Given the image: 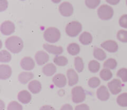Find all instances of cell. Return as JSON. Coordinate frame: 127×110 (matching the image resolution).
<instances>
[{
	"instance_id": "cell-1",
	"label": "cell",
	"mask_w": 127,
	"mask_h": 110,
	"mask_svg": "<svg viewBox=\"0 0 127 110\" xmlns=\"http://www.w3.org/2000/svg\"><path fill=\"white\" fill-rule=\"evenodd\" d=\"M5 44L6 48L13 54L19 53L24 47L23 41L17 36H11L7 38Z\"/></svg>"
},
{
	"instance_id": "cell-2",
	"label": "cell",
	"mask_w": 127,
	"mask_h": 110,
	"mask_svg": "<svg viewBox=\"0 0 127 110\" xmlns=\"http://www.w3.org/2000/svg\"><path fill=\"white\" fill-rule=\"evenodd\" d=\"M45 40L50 43L58 42L61 37V32L56 27H49L43 33Z\"/></svg>"
},
{
	"instance_id": "cell-3",
	"label": "cell",
	"mask_w": 127,
	"mask_h": 110,
	"mask_svg": "<svg viewBox=\"0 0 127 110\" xmlns=\"http://www.w3.org/2000/svg\"><path fill=\"white\" fill-rule=\"evenodd\" d=\"M65 31L66 33L69 37H76L81 32L82 25L78 21H72L66 25Z\"/></svg>"
},
{
	"instance_id": "cell-4",
	"label": "cell",
	"mask_w": 127,
	"mask_h": 110,
	"mask_svg": "<svg viewBox=\"0 0 127 110\" xmlns=\"http://www.w3.org/2000/svg\"><path fill=\"white\" fill-rule=\"evenodd\" d=\"M98 16L101 19L107 21L109 20L114 16V9L112 7L107 4H103L97 10Z\"/></svg>"
},
{
	"instance_id": "cell-5",
	"label": "cell",
	"mask_w": 127,
	"mask_h": 110,
	"mask_svg": "<svg viewBox=\"0 0 127 110\" xmlns=\"http://www.w3.org/2000/svg\"><path fill=\"white\" fill-rule=\"evenodd\" d=\"M72 100L75 103H80L84 102L86 99V93L84 89L81 87L77 86L71 90Z\"/></svg>"
},
{
	"instance_id": "cell-6",
	"label": "cell",
	"mask_w": 127,
	"mask_h": 110,
	"mask_svg": "<svg viewBox=\"0 0 127 110\" xmlns=\"http://www.w3.org/2000/svg\"><path fill=\"white\" fill-rule=\"evenodd\" d=\"M15 31V25L10 21H6L2 22L1 26V32L5 36H9Z\"/></svg>"
},
{
	"instance_id": "cell-7",
	"label": "cell",
	"mask_w": 127,
	"mask_h": 110,
	"mask_svg": "<svg viewBox=\"0 0 127 110\" xmlns=\"http://www.w3.org/2000/svg\"><path fill=\"white\" fill-rule=\"evenodd\" d=\"M60 12L64 17L71 16L73 13V7L69 2H63L59 6Z\"/></svg>"
},
{
	"instance_id": "cell-8",
	"label": "cell",
	"mask_w": 127,
	"mask_h": 110,
	"mask_svg": "<svg viewBox=\"0 0 127 110\" xmlns=\"http://www.w3.org/2000/svg\"><path fill=\"white\" fill-rule=\"evenodd\" d=\"M108 88L113 95H117L122 91L121 81L119 79H114L108 83Z\"/></svg>"
},
{
	"instance_id": "cell-9",
	"label": "cell",
	"mask_w": 127,
	"mask_h": 110,
	"mask_svg": "<svg viewBox=\"0 0 127 110\" xmlns=\"http://www.w3.org/2000/svg\"><path fill=\"white\" fill-rule=\"evenodd\" d=\"M101 47L105 51L110 52V53H114L116 52L119 49V46L118 44L115 41L109 40V41H106L102 43Z\"/></svg>"
},
{
	"instance_id": "cell-10",
	"label": "cell",
	"mask_w": 127,
	"mask_h": 110,
	"mask_svg": "<svg viewBox=\"0 0 127 110\" xmlns=\"http://www.w3.org/2000/svg\"><path fill=\"white\" fill-rule=\"evenodd\" d=\"M35 58L38 65H43L49 60V55L45 51H39L35 55Z\"/></svg>"
},
{
	"instance_id": "cell-11",
	"label": "cell",
	"mask_w": 127,
	"mask_h": 110,
	"mask_svg": "<svg viewBox=\"0 0 127 110\" xmlns=\"http://www.w3.org/2000/svg\"><path fill=\"white\" fill-rule=\"evenodd\" d=\"M21 65L25 70H32L34 68L35 64L34 60L31 57H25L21 60Z\"/></svg>"
},
{
	"instance_id": "cell-12",
	"label": "cell",
	"mask_w": 127,
	"mask_h": 110,
	"mask_svg": "<svg viewBox=\"0 0 127 110\" xmlns=\"http://www.w3.org/2000/svg\"><path fill=\"white\" fill-rule=\"evenodd\" d=\"M43 47L47 52L56 55L62 54L63 52V47L61 46H56L53 45H50L48 44H43Z\"/></svg>"
},
{
	"instance_id": "cell-13",
	"label": "cell",
	"mask_w": 127,
	"mask_h": 110,
	"mask_svg": "<svg viewBox=\"0 0 127 110\" xmlns=\"http://www.w3.org/2000/svg\"><path fill=\"white\" fill-rule=\"evenodd\" d=\"M67 77L68 79V85L70 87L74 86L78 83L79 77L76 72L73 68L68 69L67 71Z\"/></svg>"
},
{
	"instance_id": "cell-14",
	"label": "cell",
	"mask_w": 127,
	"mask_h": 110,
	"mask_svg": "<svg viewBox=\"0 0 127 110\" xmlns=\"http://www.w3.org/2000/svg\"><path fill=\"white\" fill-rule=\"evenodd\" d=\"M53 82L56 87L58 88H63L66 85V78L64 75L58 73L55 75L53 78Z\"/></svg>"
},
{
	"instance_id": "cell-15",
	"label": "cell",
	"mask_w": 127,
	"mask_h": 110,
	"mask_svg": "<svg viewBox=\"0 0 127 110\" xmlns=\"http://www.w3.org/2000/svg\"><path fill=\"white\" fill-rule=\"evenodd\" d=\"M97 96L99 100L105 102L108 100L110 97V94L108 91V89L105 86H101L97 90Z\"/></svg>"
},
{
	"instance_id": "cell-16",
	"label": "cell",
	"mask_w": 127,
	"mask_h": 110,
	"mask_svg": "<svg viewBox=\"0 0 127 110\" xmlns=\"http://www.w3.org/2000/svg\"><path fill=\"white\" fill-rule=\"evenodd\" d=\"M12 74V69L8 65H0V78L6 80L9 78Z\"/></svg>"
},
{
	"instance_id": "cell-17",
	"label": "cell",
	"mask_w": 127,
	"mask_h": 110,
	"mask_svg": "<svg viewBox=\"0 0 127 110\" xmlns=\"http://www.w3.org/2000/svg\"><path fill=\"white\" fill-rule=\"evenodd\" d=\"M28 88L33 94H37L40 93L42 90V84L37 80H32L29 84Z\"/></svg>"
},
{
	"instance_id": "cell-18",
	"label": "cell",
	"mask_w": 127,
	"mask_h": 110,
	"mask_svg": "<svg viewBox=\"0 0 127 110\" xmlns=\"http://www.w3.org/2000/svg\"><path fill=\"white\" fill-rule=\"evenodd\" d=\"M18 100L23 104H27L30 103L32 100L31 93L27 90H22L18 93Z\"/></svg>"
},
{
	"instance_id": "cell-19",
	"label": "cell",
	"mask_w": 127,
	"mask_h": 110,
	"mask_svg": "<svg viewBox=\"0 0 127 110\" xmlns=\"http://www.w3.org/2000/svg\"><path fill=\"white\" fill-rule=\"evenodd\" d=\"M33 78V74L31 72H21L18 76L19 82L22 84H26Z\"/></svg>"
},
{
	"instance_id": "cell-20",
	"label": "cell",
	"mask_w": 127,
	"mask_h": 110,
	"mask_svg": "<svg viewBox=\"0 0 127 110\" xmlns=\"http://www.w3.org/2000/svg\"><path fill=\"white\" fill-rule=\"evenodd\" d=\"M42 72L45 75L48 76V77L52 76L57 72V68H56L55 65L53 63H48L43 67Z\"/></svg>"
},
{
	"instance_id": "cell-21",
	"label": "cell",
	"mask_w": 127,
	"mask_h": 110,
	"mask_svg": "<svg viewBox=\"0 0 127 110\" xmlns=\"http://www.w3.org/2000/svg\"><path fill=\"white\" fill-rule=\"evenodd\" d=\"M79 39L81 43L84 46L90 44L93 42L92 35L88 32H84L83 33H82L79 37Z\"/></svg>"
},
{
	"instance_id": "cell-22",
	"label": "cell",
	"mask_w": 127,
	"mask_h": 110,
	"mask_svg": "<svg viewBox=\"0 0 127 110\" xmlns=\"http://www.w3.org/2000/svg\"><path fill=\"white\" fill-rule=\"evenodd\" d=\"M68 52L71 55H76L80 52V47L76 43H71L67 47Z\"/></svg>"
},
{
	"instance_id": "cell-23",
	"label": "cell",
	"mask_w": 127,
	"mask_h": 110,
	"mask_svg": "<svg viewBox=\"0 0 127 110\" xmlns=\"http://www.w3.org/2000/svg\"><path fill=\"white\" fill-rule=\"evenodd\" d=\"M53 62L55 64L60 67H64L66 66L68 63V60L67 58L64 56L57 55L53 58Z\"/></svg>"
},
{
	"instance_id": "cell-24",
	"label": "cell",
	"mask_w": 127,
	"mask_h": 110,
	"mask_svg": "<svg viewBox=\"0 0 127 110\" xmlns=\"http://www.w3.org/2000/svg\"><path fill=\"white\" fill-rule=\"evenodd\" d=\"M94 57L99 60H104L106 58L107 55L102 49L95 48L94 50Z\"/></svg>"
},
{
	"instance_id": "cell-25",
	"label": "cell",
	"mask_w": 127,
	"mask_h": 110,
	"mask_svg": "<svg viewBox=\"0 0 127 110\" xmlns=\"http://www.w3.org/2000/svg\"><path fill=\"white\" fill-rule=\"evenodd\" d=\"M100 68V63L97 60H91L89 62L88 68H89V71L92 73H97V72H98Z\"/></svg>"
},
{
	"instance_id": "cell-26",
	"label": "cell",
	"mask_w": 127,
	"mask_h": 110,
	"mask_svg": "<svg viewBox=\"0 0 127 110\" xmlns=\"http://www.w3.org/2000/svg\"><path fill=\"white\" fill-rule=\"evenodd\" d=\"M74 67H75L76 70L78 73H81L84 70V62L83 59L79 57H76L74 59Z\"/></svg>"
},
{
	"instance_id": "cell-27",
	"label": "cell",
	"mask_w": 127,
	"mask_h": 110,
	"mask_svg": "<svg viewBox=\"0 0 127 110\" xmlns=\"http://www.w3.org/2000/svg\"><path fill=\"white\" fill-rule=\"evenodd\" d=\"M100 77L103 80L108 81L110 80L112 77V73L110 69L108 68H104L100 72Z\"/></svg>"
},
{
	"instance_id": "cell-28",
	"label": "cell",
	"mask_w": 127,
	"mask_h": 110,
	"mask_svg": "<svg viewBox=\"0 0 127 110\" xmlns=\"http://www.w3.org/2000/svg\"><path fill=\"white\" fill-rule=\"evenodd\" d=\"M117 102L120 107H127V93H124L118 96Z\"/></svg>"
},
{
	"instance_id": "cell-29",
	"label": "cell",
	"mask_w": 127,
	"mask_h": 110,
	"mask_svg": "<svg viewBox=\"0 0 127 110\" xmlns=\"http://www.w3.org/2000/svg\"><path fill=\"white\" fill-rule=\"evenodd\" d=\"M11 60V55L9 52L5 50H2L0 52V62H9Z\"/></svg>"
},
{
	"instance_id": "cell-30",
	"label": "cell",
	"mask_w": 127,
	"mask_h": 110,
	"mask_svg": "<svg viewBox=\"0 0 127 110\" xmlns=\"http://www.w3.org/2000/svg\"><path fill=\"white\" fill-rule=\"evenodd\" d=\"M117 66V62L114 58H109L104 63V67L108 69H114Z\"/></svg>"
},
{
	"instance_id": "cell-31",
	"label": "cell",
	"mask_w": 127,
	"mask_h": 110,
	"mask_svg": "<svg viewBox=\"0 0 127 110\" xmlns=\"http://www.w3.org/2000/svg\"><path fill=\"white\" fill-rule=\"evenodd\" d=\"M117 39L120 42L127 43V31L125 30H120L117 34Z\"/></svg>"
},
{
	"instance_id": "cell-32",
	"label": "cell",
	"mask_w": 127,
	"mask_h": 110,
	"mask_svg": "<svg viewBox=\"0 0 127 110\" xmlns=\"http://www.w3.org/2000/svg\"><path fill=\"white\" fill-rule=\"evenodd\" d=\"M100 84V80L97 77H92L88 81V85L92 88H95L99 87Z\"/></svg>"
},
{
	"instance_id": "cell-33",
	"label": "cell",
	"mask_w": 127,
	"mask_h": 110,
	"mask_svg": "<svg viewBox=\"0 0 127 110\" xmlns=\"http://www.w3.org/2000/svg\"><path fill=\"white\" fill-rule=\"evenodd\" d=\"M117 76L121 78L124 82H127V68H120L117 73Z\"/></svg>"
},
{
	"instance_id": "cell-34",
	"label": "cell",
	"mask_w": 127,
	"mask_h": 110,
	"mask_svg": "<svg viewBox=\"0 0 127 110\" xmlns=\"http://www.w3.org/2000/svg\"><path fill=\"white\" fill-rule=\"evenodd\" d=\"M87 7L90 9H95L100 3V0H85Z\"/></svg>"
},
{
	"instance_id": "cell-35",
	"label": "cell",
	"mask_w": 127,
	"mask_h": 110,
	"mask_svg": "<svg viewBox=\"0 0 127 110\" xmlns=\"http://www.w3.org/2000/svg\"><path fill=\"white\" fill-rule=\"evenodd\" d=\"M7 110H22V107L18 102L13 101L9 103L7 107Z\"/></svg>"
},
{
	"instance_id": "cell-36",
	"label": "cell",
	"mask_w": 127,
	"mask_h": 110,
	"mask_svg": "<svg viewBox=\"0 0 127 110\" xmlns=\"http://www.w3.org/2000/svg\"><path fill=\"white\" fill-rule=\"evenodd\" d=\"M119 24L121 27L127 29V14H124L120 17Z\"/></svg>"
},
{
	"instance_id": "cell-37",
	"label": "cell",
	"mask_w": 127,
	"mask_h": 110,
	"mask_svg": "<svg viewBox=\"0 0 127 110\" xmlns=\"http://www.w3.org/2000/svg\"><path fill=\"white\" fill-rule=\"evenodd\" d=\"M8 5L7 0H0V11H3L6 9Z\"/></svg>"
},
{
	"instance_id": "cell-38",
	"label": "cell",
	"mask_w": 127,
	"mask_h": 110,
	"mask_svg": "<svg viewBox=\"0 0 127 110\" xmlns=\"http://www.w3.org/2000/svg\"><path fill=\"white\" fill-rule=\"evenodd\" d=\"M75 110H90V108L86 104H81L77 105L75 108Z\"/></svg>"
},
{
	"instance_id": "cell-39",
	"label": "cell",
	"mask_w": 127,
	"mask_h": 110,
	"mask_svg": "<svg viewBox=\"0 0 127 110\" xmlns=\"http://www.w3.org/2000/svg\"><path fill=\"white\" fill-rule=\"evenodd\" d=\"M60 110H73V108L69 104H65L62 106Z\"/></svg>"
},
{
	"instance_id": "cell-40",
	"label": "cell",
	"mask_w": 127,
	"mask_h": 110,
	"mask_svg": "<svg viewBox=\"0 0 127 110\" xmlns=\"http://www.w3.org/2000/svg\"><path fill=\"white\" fill-rule=\"evenodd\" d=\"M105 1L111 5H117L119 3L120 0H105Z\"/></svg>"
},
{
	"instance_id": "cell-41",
	"label": "cell",
	"mask_w": 127,
	"mask_h": 110,
	"mask_svg": "<svg viewBox=\"0 0 127 110\" xmlns=\"http://www.w3.org/2000/svg\"><path fill=\"white\" fill-rule=\"evenodd\" d=\"M40 110H55L53 107L50 105H44L40 108Z\"/></svg>"
},
{
	"instance_id": "cell-42",
	"label": "cell",
	"mask_w": 127,
	"mask_h": 110,
	"mask_svg": "<svg viewBox=\"0 0 127 110\" xmlns=\"http://www.w3.org/2000/svg\"><path fill=\"white\" fill-rule=\"evenodd\" d=\"M52 1H53V2H54V3H59L62 0H52Z\"/></svg>"
},
{
	"instance_id": "cell-43",
	"label": "cell",
	"mask_w": 127,
	"mask_h": 110,
	"mask_svg": "<svg viewBox=\"0 0 127 110\" xmlns=\"http://www.w3.org/2000/svg\"><path fill=\"white\" fill-rule=\"evenodd\" d=\"M126 3H127V0L126 1Z\"/></svg>"
},
{
	"instance_id": "cell-44",
	"label": "cell",
	"mask_w": 127,
	"mask_h": 110,
	"mask_svg": "<svg viewBox=\"0 0 127 110\" xmlns=\"http://www.w3.org/2000/svg\"><path fill=\"white\" fill-rule=\"evenodd\" d=\"M21 1H24V0H21Z\"/></svg>"
}]
</instances>
